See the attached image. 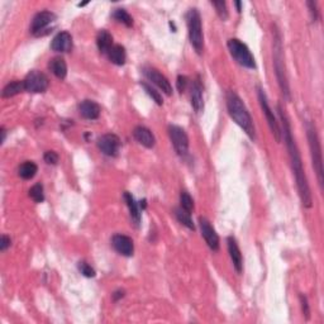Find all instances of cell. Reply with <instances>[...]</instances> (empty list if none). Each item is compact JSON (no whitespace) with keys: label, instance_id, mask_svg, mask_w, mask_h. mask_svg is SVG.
<instances>
[{"label":"cell","instance_id":"39","mask_svg":"<svg viewBox=\"0 0 324 324\" xmlns=\"http://www.w3.org/2000/svg\"><path fill=\"white\" fill-rule=\"evenodd\" d=\"M0 133H2V139H0V143H4L5 136H7V131H5L4 127H2V128H0Z\"/></svg>","mask_w":324,"mask_h":324},{"label":"cell","instance_id":"13","mask_svg":"<svg viewBox=\"0 0 324 324\" xmlns=\"http://www.w3.org/2000/svg\"><path fill=\"white\" fill-rule=\"evenodd\" d=\"M199 226H200L201 236L205 239L209 248H210L211 251H218L219 246H221V243H219V237L218 234H217L215 229L211 227L210 222L206 218H204V217H200V218H199Z\"/></svg>","mask_w":324,"mask_h":324},{"label":"cell","instance_id":"6","mask_svg":"<svg viewBox=\"0 0 324 324\" xmlns=\"http://www.w3.org/2000/svg\"><path fill=\"white\" fill-rule=\"evenodd\" d=\"M227 46H228V50L231 52L232 57L239 65L246 68H251V70L256 68V61H255L254 55H252L249 48L242 41L237 40V38H231L227 42Z\"/></svg>","mask_w":324,"mask_h":324},{"label":"cell","instance_id":"23","mask_svg":"<svg viewBox=\"0 0 324 324\" xmlns=\"http://www.w3.org/2000/svg\"><path fill=\"white\" fill-rule=\"evenodd\" d=\"M108 57L109 60H111V62L114 63V65L123 66L127 60L126 48H124L122 45H114L113 47L109 50Z\"/></svg>","mask_w":324,"mask_h":324},{"label":"cell","instance_id":"25","mask_svg":"<svg viewBox=\"0 0 324 324\" xmlns=\"http://www.w3.org/2000/svg\"><path fill=\"white\" fill-rule=\"evenodd\" d=\"M38 171V166L32 161H25L18 168V175L23 178V180H30L35 176Z\"/></svg>","mask_w":324,"mask_h":324},{"label":"cell","instance_id":"8","mask_svg":"<svg viewBox=\"0 0 324 324\" xmlns=\"http://www.w3.org/2000/svg\"><path fill=\"white\" fill-rule=\"evenodd\" d=\"M24 89L28 93H45L50 86V80L43 73L33 70L25 76Z\"/></svg>","mask_w":324,"mask_h":324},{"label":"cell","instance_id":"33","mask_svg":"<svg viewBox=\"0 0 324 324\" xmlns=\"http://www.w3.org/2000/svg\"><path fill=\"white\" fill-rule=\"evenodd\" d=\"M300 299V304H302V310H303V315L305 317V319H309L310 318V308H309V303H308V299L305 295L300 294L299 297Z\"/></svg>","mask_w":324,"mask_h":324},{"label":"cell","instance_id":"1","mask_svg":"<svg viewBox=\"0 0 324 324\" xmlns=\"http://www.w3.org/2000/svg\"><path fill=\"white\" fill-rule=\"evenodd\" d=\"M277 113H279L280 121L282 122V136H284L285 145H286L287 152H289L290 165H292L293 173L295 176V181H297L298 191H299L300 200L304 208H312L313 205V198L312 191H310L309 183H308L307 175H305L304 165H303L302 156H300L299 149L295 142L294 136L292 132V126H290L289 118H287L286 113H285L284 108L280 104H277Z\"/></svg>","mask_w":324,"mask_h":324},{"label":"cell","instance_id":"7","mask_svg":"<svg viewBox=\"0 0 324 324\" xmlns=\"http://www.w3.org/2000/svg\"><path fill=\"white\" fill-rule=\"evenodd\" d=\"M257 96H259V101H260V105H261L262 112H264L265 117L267 119V123H269L270 129H271L272 134H274L275 139L277 142H281L282 138V133H281V128L279 126V122H277L276 117H275L274 112L272 109L270 108V104L269 100H267V96L265 94V90L262 88H257Z\"/></svg>","mask_w":324,"mask_h":324},{"label":"cell","instance_id":"35","mask_svg":"<svg viewBox=\"0 0 324 324\" xmlns=\"http://www.w3.org/2000/svg\"><path fill=\"white\" fill-rule=\"evenodd\" d=\"M189 85V78L185 75H178L177 76V81H176V86H177V90L180 93H184L186 90Z\"/></svg>","mask_w":324,"mask_h":324},{"label":"cell","instance_id":"34","mask_svg":"<svg viewBox=\"0 0 324 324\" xmlns=\"http://www.w3.org/2000/svg\"><path fill=\"white\" fill-rule=\"evenodd\" d=\"M43 160L48 165H57L60 157H58V155L55 151H47L45 154V156H43Z\"/></svg>","mask_w":324,"mask_h":324},{"label":"cell","instance_id":"4","mask_svg":"<svg viewBox=\"0 0 324 324\" xmlns=\"http://www.w3.org/2000/svg\"><path fill=\"white\" fill-rule=\"evenodd\" d=\"M307 137L308 142H309L310 155H312L313 167H314L315 172H317L318 183H319L320 188L323 186V157H322V146H320L319 136H318L317 128L314 124L310 121L307 122Z\"/></svg>","mask_w":324,"mask_h":324},{"label":"cell","instance_id":"15","mask_svg":"<svg viewBox=\"0 0 324 324\" xmlns=\"http://www.w3.org/2000/svg\"><path fill=\"white\" fill-rule=\"evenodd\" d=\"M51 48L55 52H70L73 50V35L68 32H60L53 37Z\"/></svg>","mask_w":324,"mask_h":324},{"label":"cell","instance_id":"21","mask_svg":"<svg viewBox=\"0 0 324 324\" xmlns=\"http://www.w3.org/2000/svg\"><path fill=\"white\" fill-rule=\"evenodd\" d=\"M48 67L52 71L53 75L60 80H65L67 76V65L62 57H53L52 60H50Z\"/></svg>","mask_w":324,"mask_h":324},{"label":"cell","instance_id":"31","mask_svg":"<svg viewBox=\"0 0 324 324\" xmlns=\"http://www.w3.org/2000/svg\"><path fill=\"white\" fill-rule=\"evenodd\" d=\"M211 5L215 8L217 14L219 15L222 20H227L228 19L229 14H228V9H227V3L221 0V2H211Z\"/></svg>","mask_w":324,"mask_h":324},{"label":"cell","instance_id":"24","mask_svg":"<svg viewBox=\"0 0 324 324\" xmlns=\"http://www.w3.org/2000/svg\"><path fill=\"white\" fill-rule=\"evenodd\" d=\"M22 91H25L24 89V81H12V83L7 84L5 88L3 89L2 91V98L7 99V98H12V96L18 95Z\"/></svg>","mask_w":324,"mask_h":324},{"label":"cell","instance_id":"14","mask_svg":"<svg viewBox=\"0 0 324 324\" xmlns=\"http://www.w3.org/2000/svg\"><path fill=\"white\" fill-rule=\"evenodd\" d=\"M112 246L114 247L117 252L122 256L131 257L133 256L134 244L133 239L126 234H114L112 238Z\"/></svg>","mask_w":324,"mask_h":324},{"label":"cell","instance_id":"11","mask_svg":"<svg viewBox=\"0 0 324 324\" xmlns=\"http://www.w3.org/2000/svg\"><path fill=\"white\" fill-rule=\"evenodd\" d=\"M142 73H143V75L146 76L152 84H155L157 88L161 89L162 93H165L167 96L172 95V86H171L170 81H168L167 78H166L165 75H162L159 70L151 67V66H145V67L142 68Z\"/></svg>","mask_w":324,"mask_h":324},{"label":"cell","instance_id":"27","mask_svg":"<svg viewBox=\"0 0 324 324\" xmlns=\"http://www.w3.org/2000/svg\"><path fill=\"white\" fill-rule=\"evenodd\" d=\"M113 18L117 20V22L122 23V24H124L128 28L133 25V18L129 15V13L127 12L126 9H121V8H118V9L114 10Z\"/></svg>","mask_w":324,"mask_h":324},{"label":"cell","instance_id":"22","mask_svg":"<svg viewBox=\"0 0 324 324\" xmlns=\"http://www.w3.org/2000/svg\"><path fill=\"white\" fill-rule=\"evenodd\" d=\"M96 45H98L99 51L104 55H108L109 50L113 47V35L105 29H101L98 33V37H96Z\"/></svg>","mask_w":324,"mask_h":324},{"label":"cell","instance_id":"28","mask_svg":"<svg viewBox=\"0 0 324 324\" xmlns=\"http://www.w3.org/2000/svg\"><path fill=\"white\" fill-rule=\"evenodd\" d=\"M29 196L34 203H42L45 200V190L42 184H35L29 189Z\"/></svg>","mask_w":324,"mask_h":324},{"label":"cell","instance_id":"26","mask_svg":"<svg viewBox=\"0 0 324 324\" xmlns=\"http://www.w3.org/2000/svg\"><path fill=\"white\" fill-rule=\"evenodd\" d=\"M191 213L184 210L183 208H176L175 209V217L177 218V221L180 222L183 226H185L186 228H189L190 231H195V226H194V222L191 219Z\"/></svg>","mask_w":324,"mask_h":324},{"label":"cell","instance_id":"36","mask_svg":"<svg viewBox=\"0 0 324 324\" xmlns=\"http://www.w3.org/2000/svg\"><path fill=\"white\" fill-rule=\"evenodd\" d=\"M10 244H12V239H10V237H8L7 234H3L2 242H0V251L2 252L7 251V248L8 247H10Z\"/></svg>","mask_w":324,"mask_h":324},{"label":"cell","instance_id":"37","mask_svg":"<svg viewBox=\"0 0 324 324\" xmlns=\"http://www.w3.org/2000/svg\"><path fill=\"white\" fill-rule=\"evenodd\" d=\"M308 7L310 9V14H312V19L317 20L318 19V8L317 3L315 2H308Z\"/></svg>","mask_w":324,"mask_h":324},{"label":"cell","instance_id":"9","mask_svg":"<svg viewBox=\"0 0 324 324\" xmlns=\"http://www.w3.org/2000/svg\"><path fill=\"white\" fill-rule=\"evenodd\" d=\"M168 134H170V139L176 154L178 156H186L189 151V137L186 132L178 126H170Z\"/></svg>","mask_w":324,"mask_h":324},{"label":"cell","instance_id":"19","mask_svg":"<svg viewBox=\"0 0 324 324\" xmlns=\"http://www.w3.org/2000/svg\"><path fill=\"white\" fill-rule=\"evenodd\" d=\"M191 106L194 108L195 113H200L204 108V98H203V85H201L200 78H196L193 81V85H191Z\"/></svg>","mask_w":324,"mask_h":324},{"label":"cell","instance_id":"29","mask_svg":"<svg viewBox=\"0 0 324 324\" xmlns=\"http://www.w3.org/2000/svg\"><path fill=\"white\" fill-rule=\"evenodd\" d=\"M180 205H181L180 208H183L184 210L189 211V213H191V211L194 210V200L190 196V194L186 193V191H181Z\"/></svg>","mask_w":324,"mask_h":324},{"label":"cell","instance_id":"5","mask_svg":"<svg viewBox=\"0 0 324 324\" xmlns=\"http://www.w3.org/2000/svg\"><path fill=\"white\" fill-rule=\"evenodd\" d=\"M186 20H188V29H189V40H190L191 46L196 53L201 55L204 48V35L203 27H201V17L198 9L193 8L186 14Z\"/></svg>","mask_w":324,"mask_h":324},{"label":"cell","instance_id":"30","mask_svg":"<svg viewBox=\"0 0 324 324\" xmlns=\"http://www.w3.org/2000/svg\"><path fill=\"white\" fill-rule=\"evenodd\" d=\"M141 85H142V88H143L145 90H146V93L149 94L150 96H151L152 100L156 101L157 105H162L163 99H162L161 94H160L159 91H156V89H154L151 85H149L147 83H141Z\"/></svg>","mask_w":324,"mask_h":324},{"label":"cell","instance_id":"32","mask_svg":"<svg viewBox=\"0 0 324 324\" xmlns=\"http://www.w3.org/2000/svg\"><path fill=\"white\" fill-rule=\"evenodd\" d=\"M79 270H80V272L85 277H94L96 275L95 270H94L93 267H91L90 265H89L88 262H85V261L79 262Z\"/></svg>","mask_w":324,"mask_h":324},{"label":"cell","instance_id":"40","mask_svg":"<svg viewBox=\"0 0 324 324\" xmlns=\"http://www.w3.org/2000/svg\"><path fill=\"white\" fill-rule=\"evenodd\" d=\"M138 205H139V208H141V209H142V210H143V209H146V206H147V201H146V200H145V199H143V200H141V201H139V203H138Z\"/></svg>","mask_w":324,"mask_h":324},{"label":"cell","instance_id":"3","mask_svg":"<svg viewBox=\"0 0 324 324\" xmlns=\"http://www.w3.org/2000/svg\"><path fill=\"white\" fill-rule=\"evenodd\" d=\"M274 42H272V56H274V68L275 75H276L277 83H279L280 90L282 95L287 101L292 100V94H290L289 81H287L286 71H285V62H284V47H282V38L281 33L277 29L276 25H274Z\"/></svg>","mask_w":324,"mask_h":324},{"label":"cell","instance_id":"41","mask_svg":"<svg viewBox=\"0 0 324 324\" xmlns=\"http://www.w3.org/2000/svg\"><path fill=\"white\" fill-rule=\"evenodd\" d=\"M234 5L237 7V12L241 13L242 12V3L241 2H234Z\"/></svg>","mask_w":324,"mask_h":324},{"label":"cell","instance_id":"20","mask_svg":"<svg viewBox=\"0 0 324 324\" xmlns=\"http://www.w3.org/2000/svg\"><path fill=\"white\" fill-rule=\"evenodd\" d=\"M123 196L124 200H126L127 203V206H128L129 209V214H131L132 221H133V223L138 227L139 223H141V208H139L138 203H137L136 199H134V196L132 195L131 193L126 191Z\"/></svg>","mask_w":324,"mask_h":324},{"label":"cell","instance_id":"17","mask_svg":"<svg viewBox=\"0 0 324 324\" xmlns=\"http://www.w3.org/2000/svg\"><path fill=\"white\" fill-rule=\"evenodd\" d=\"M227 247H228L229 256H231L232 262H233L234 269H236L238 274H241L242 270H243V257H242L241 249H239L238 243H237L234 237H228L227 238Z\"/></svg>","mask_w":324,"mask_h":324},{"label":"cell","instance_id":"38","mask_svg":"<svg viewBox=\"0 0 324 324\" xmlns=\"http://www.w3.org/2000/svg\"><path fill=\"white\" fill-rule=\"evenodd\" d=\"M112 297H113L114 302H118L119 299H122V298L124 297V292L123 290H117V292L113 293V295H112Z\"/></svg>","mask_w":324,"mask_h":324},{"label":"cell","instance_id":"16","mask_svg":"<svg viewBox=\"0 0 324 324\" xmlns=\"http://www.w3.org/2000/svg\"><path fill=\"white\" fill-rule=\"evenodd\" d=\"M133 137L139 145H142L146 149H154L155 145H156V138H155L154 133L147 127L137 126L133 129Z\"/></svg>","mask_w":324,"mask_h":324},{"label":"cell","instance_id":"12","mask_svg":"<svg viewBox=\"0 0 324 324\" xmlns=\"http://www.w3.org/2000/svg\"><path fill=\"white\" fill-rule=\"evenodd\" d=\"M56 20L55 13L48 12V10H43V12L37 13L34 18L32 19V24H30V32L34 35H42L43 30L47 29L48 25Z\"/></svg>","mask_w":324,"mask_h":324},{"label":"cell","instance_id":"10","mask_svg":"<svg viewBox=\"0 0 324 324\" xmlns=\"http://www.w3.org/2000/svg\"><path fill=\"white\" fill-rule=\"evenodd\" d=\"M121 138H119L117 134L113 133H106L103 134L98 138V142H96V146L98 149L103 152L105 156L109 157H116L118 155L119 149H121Z\"/></svg>","mask_w":324,"mask_h":324},{"label":"cell","instance_id":"18","mask_svg":"<svg viewBox=\"0 0 324 324\" xmlns=\"http://www.w3.org/2000/svg\"><path fill=\"white\" fill-rule=\"evenodd\" d=\"M79 112H80V116L83 118L89 119V121H95L100 117L101 108L96 101L94 100H83L79 104Z\"/></svg>","mask_w":324,"mask_h":324},{"label":"cell","instance_id":"2","mask_svg":"<svg viewBox=\"0 0 324 324\" xmlns=\"http://www.w3.org/2000/svg\"><path fill=\"white\" fill-rule=\"evenodd\" d=\"M226 101L231 118L243 129L244 133L252 141H255L256 139V129H255L254 119H252L251 114H249L248 109L246 108L242 99L234 91H228L226 94Z\"/></svg>","mask_w":324,"mask_h":324}]
</instances>
